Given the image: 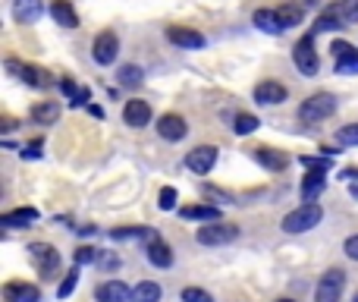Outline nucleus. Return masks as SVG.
<instances>
[{"label":"nucleus","instance_id":"6ab92c4d","mask_svg":"<svg viewBox=\"0 0 358 302\" xmlns=\"http://www.w3.org/2000/svg\"><path fill=\"white\" fill-rule=\"evenodd\" d=\"M38 220V211L35 208H16V211H6L0 217V226H10V230H19V226H29Z\"/></svg>","mask_w":358,"mask_h":302},{"label":"nucleus","instance_id":"bb28decb","mask_svg":"<svg viewBox=\"0 0 358 302\" xmlns=\"http://www.w3.org/2000/svg\"><path fill=\"white\" fill-rule=\"evenodd\" d=\"M258 117L255 113H236V120H232V129H236V136H248V132L258 129Z\"/></svg>","mask_w":358,"mask_h":302},{"label":"nucleus","instance_id":"ea45409f","mask_svg":"<svg viewBox=\"0 0 358 302\" xmlns=\"http://www.w3.org/2000/svg\"><path fill=\"white\" fill-rule=\"evenodd\" d=\"M88 101V88H79V94L75 98H69V107H82Z\"/></svg>","mask_w":358,"mask_h":302},{"label":"nucleus","instance_id":"c85d7f7f","mask_svg":"<svg viewBox=\"0 0 358 302\" xmlns=\"http://www.w3.org/2000/svg\"><path fill=\"white\" fill-rule=\"evenodd\" d=\"M276 13H280V19H283V25H286V29L301 25V16H305V10H301V6H276Z\"/></svg>","mask_w":358,"mask_h":302},{"label":"nucleus","instance_id":"f704fd0d","mask_svg":"<svg viewBox=\"0 0 358 302\" xmlns=\"http://www.w3.org/2000/svg\"><path fill=\"white\" fill-rule=\"evenodd\" d=\"M182 302H214V296L207 293V289L186 287V289H182Z\"/></svg>","mask_w":358,"mask_h":302},{"label":"nucleus","instance_id":"a878e982","mask_svg":"<svg viewBox=\"0 0 358 302\" xmlns=\"http://www.w3.org/2000/svg\"><path fill=\"white\" fill-rule=\"evenodd\" d=\"M179 214L186 220H220V208H211V205H186Z\"/></svg>","mask_w":358,"mask_h":302},{"label":"nucleus","instance_id":"cd10ccee","mask_svg":"<svg viewBox=\"0 0 358 302\" xmlns=\"http://www.w3.org/2000/svg\"><path fill=\"white\" fill-rule=\"evenodd\" d=\"M117 79H119V85H126V88H138L144 82V76H142V69L138 66H123L117 73Z\"/></svg>","mask_w":358,"mask_h":302},{"label":"nucleus","instance_id":"f03ea898","mask_svg":"<svg viewBox=\"0 0 358 302\" xmlns=\"http://www.w3.org/2000/svg\"><path fill=\"white\" fill-rule=\"evenodd\" d=\"M333 113H336V98L327 92L311 94V98L301 101V107H299V117L305 120V123H320V120L333 117Z\"/></svg>","mask_w":358,"mask_h":302},{"label":"nucleus","instance_id":"a19ab883","mask_svg":"<svg viewBox=\"0 0 358 302\" xmlns=\"http://www.w3.org/2000/svg\"><path fill=\"white\" fill-rule=\"evenodd\" d=\"M22 157H41V142H31L29 148H22Z\"/></svg>","mask_w":358,"mask_h":302},{"label":"nucleus","instance_id":"4468645a","mask_svg":"<svg viewBox=\"0 0 358 302\" xmlns=\"http://www.w3.org/2000/svg\"><path fill=\"white\" fill-rule=\"evenodd\" d=\"M3 299L6 302H41V289L31 287V283L13 280V283L3 287Z\"/></svg>","mask_w":358,"mask_h":302},{"label":"nucleus","instance_id":"37998d69","mask_svg":"<svg viewBox=\"0 0 358 302\" xmlns=\"http://www.w3.org/2000/svg\"><path fill=\"white\" fill-rule=\"evenodd\" d=\"M343 180H349V182H358V167H345V170H343Z\"/></svg>","mask_w":358,"mask_h":302},{"label":"nucleus","instance_id":"09e8293b","mask_svg":"<svg viewBox=\"0 0 358 302\" xmlns=\"http://www.w3.org/2000/svg\"><path fill=\"white\" fill-rule=\"evenodd\" d=\"M355 302H358V299H355Z\"/></svg>","mask_w":358,"mask_h":302},{"label":"nucleus","instance_id":"2eb2a0df","mask_svg":"<svg viewBox=\"0 0 358 302\" xmlns=\"http://www.w3.org/2000/svg\"><path fill=\"white\" fill-rule=\"evenodd\" d=\"M286 85H280V82H258V88H255V101L258 104H283V101H286Z\"/></svg>","mask_w":358,"mask_h":302},{"label":"nucleus","instance_id":"7ed1b4c3","mask_svg":"<svg viewBox=\"0 0 358 302\" xmlns=\"http://www.w3.org/2000/svg\"><path fill=\"white\" fill-rule=\"evenodd\" d=\"M236 236H239V226L223 224V220H207V224L198 226V233H195V239H198L201 245H226Z\"/></svg>","mask_w":358,"mask_h":302},{"label":"nucleus","instance_id":"412c9836","mask_svg":"<svg viewBox=\"0 0 358 302\" xmlns=\"http://www.w3.org/2000/svg\"><path fill=\"white\" fill-rule=\"evenodd\" d=\"M251 154H255V161L264 164L267 170H286L289 167V157L283 154V151H276V148H255Z\"/></svg>","mask_w":358,"mask_h":302},{"label":"nucleus","instance_id":"20e7f679","mask_svg":"<svg viewBox=\"0 0 358 302\" xmlns=\"http://www.w3.org/2000/svg\"><path fill=\"white\" fill-rule=\"evenodd\" d=\"M292 63L301 76H318L320 60H318V50H314V35H305L292 48Z\"/></svg>","mask_w":358,"mask_h":302},{"label":"nucleus","instance_id":"b1692460","mask_svg":"<svg viewBox=\"0 0 358 302\" xmlns=\"http://www.w3.org/2000/svg\"><path fill=\"white\" fill-rule=\"evenodd\" d=\"M148 261L154 264V268H170V264H173V252H170L167 243L154 239V243H148Z\"/></svg>","mask_w":358,"mask_h":302},{"label":"nucleus","instance_id":"6e6552de","mask_svg":"<svg viewBox=\"0 0 358 302\" xmlns=\"http://www.w3.org/2000/svg\"><path fill=\"white\" fill-rule=\"evenodd\" d=\"M214 164H217V148H214V145H198V148H192L186 154V167L198 176L211 173Z\"/></svg>","mask_w":358,"mask_h":302},{"label":"nucleus","instance_id":"423d86ee","mask_svg":"<svg viewBox=\"0 0 358 302\" xmlns=\"http://www.w3.org/2000/svg\"><path fill=\"white\" fill-rule=\"evenodd\" d=\"M345 287V274L339 268L327 271L324 277H320L318 289H314V302H339V293H343Z\"/></svg>","mask_w":358,"mask_h":302},{"label":"nucleus","instance_id":"1a4fd4ad","mask_svg":"<svg viewBox=\"0 0 358 302\" xmlns=\"http://www.w3.org/2000/svg\"><path fill=\"white\" fill-rule=\"evenodd\" d=\"M6 69H10V73H16L19 79H22L25 85H31V88H47V85H50V76L44 73L41 66H31V63H19V60H6Z\"/></svg>","mask_w":358,"mask_h":302},{"label":"nucleus","instance_id":"393cba45","mask_svg":"<svg viewBox=\"0 0 358 302\" xmlns=\"http://www.w3.org/2000/svg\"><path fill=\"white\" fill-rule=\"evenodd\" d=\"M129 302H161V283L142 280L135 289H132V299Z\"/></svg>","mask_w":358,"mask_h":302},{"label":"nucleus","instance_id":"c03bdc74","mask_svg":"<svg viewBox=\"0 0 358 302\" xmlns=\"http://www.w3.org/2000/svg\"><path fill=\"white\" fill-rule=\"evenodd\" d=\"M88 110H91V117H98V120H104V110H100V107H94V104H91V107H88Z\"/></svg>","mask_w":358,"mask_h":302},{"label":"nucleus","instance_id":"49530a36","mask_svg":"<svg viewBox=\"0 0 358 302\" xmlns=\"http://www.w3.org/2000/svg\"><path fill=\"white\" fill-rule=\"evenodd\" d=\"M305 3H308V6H311V3H320V0H305Z\"/></svg>","mask_w":358,"mask_h":302},{"label":"nucleus","instance_id":"4be33fe9","mask_svg":"<svg viewBox=\"0 0 358 302\" xmlns=\"http://www.w3.org/2000/svg\"><path fill=\"white\" fill-rule=\"evenodd\" d=\"M324 186H327V173L324 170H311V173L301 180V201H314Z\"/></svg>","mask_w":358,"mask_h":302},{"label":"nucleus","instance_id":"c756f323","mask_svg":"<svg viewBox=\"0 0 358 302\" xmlns=\"http://www.w3.org/2000/svg\"><path fill=\"white\" fill-rule=\"evenodd\" d=\"M336 76H358V50H352L349 57L336 60Z\"/></svg>","mask_w":358,"mask_h":302},{"label":"nucleus","instance_id":"ddd939ff","mask_svg":"<svg viewBox=\"0 0 358 302\" xmlns=\"http://www.w3.org/2000/svg\"><path fill=\"white\" fill-rule=\"evenodd\" d=\"M44 13V0H13V19L19 25H31L38 22Z\"/></svg>","mask_w":358,"mask_h":302},{"label":"nucleus","instance_id":"e433bc0d","mask_svg":"<svg viewBox=\"0 0 358 302\" xmlns=\"http://www.w3.org/2000/svg\"><path fill=\"white\" fill-rule=\"evenodd\" d=\"M336 138L343 145H358V123H352V126H343V129L336 132Z\"/></svg>","mask_w":358,"mask_h":302},{"label":"nucleus","instance_id":"79ce46f5","mask_svg":"<svg viewBox=\"0 0 358 302\" xmlns=\"http://www.w3.org/2000/svg\"><path fill=\"white\" fill-rule=\"evenodd\" d=\"M63 92H66L69 98H75V94H79V85H75V82H69V79H63Z\"/></svg>","mask_w":358,"mask_h":302},{"label":"nucleus","instance_id":"f3484780","mask_svg":"<svg viewBox=\"0 0 358 302\" xmlns=\"http://www.w3.org/2000/svg\"><path fill=\"white\" fill-rule=\"evenodd\" d=\"M50 16H54L57 25H63V29H75V25H79L75 6L69 3V0H50Z\"/></svg>","mask_w":358,"mask_h":302},{"label":"nucleus","instance_id":"9d476101","mask_svg":"<svg viewBox=\"0 0 358 302\" xmlns=\"http://www.w3.org/2000/svg\"><path fill=\"white\" fill-rule=\"evenodd\" d=\"M157 132H161V138H167V142H182V138L188 136V123L179 113H163V117L157 120Z\"/></svg>","mask_w":358,"mask_h":302},{"label":"nucleus","instance_id":"4c0bfd02","mask_svg":"<svg viewBox=\"0 0 358 302\" xmlns=\"http://www.w3.org/2000/svg\"><path fill=\"white\" fill-rule=\"evenodd\" d=\"M352 50H355V48H352L349 41H333V44H330V54L336 57V60H343V57H349Z\"/></svg>","mask_w":358,"mask_h":302},{"label":"nucleus","instance_id":"2f4dec72","mask_svg":"<svg viewBox=\"0 0 358 302\" xmlns=\"http://www.w3.org/2000/svg\"><path fill=\"white\" fill-rule=\"evenodd\" d=\"M176 201H179V195H176V189H173V186H163V189H161V195H157V205H161L163 211H173Z\"/></svg>","mask_w":358,"mask_h":302},{"label":"nucleus","instance_id":"aec40b11","mask_svg":"<svg viewBox=\"0 0 358 302\" xmlns=\"http://www.w3.org/2000/svg\"><path fill=\"white\" fill-rule=\"evenodd\" d=\"M255 25L261 31H267V35H283V31H286V25H283V19H280V13L276 10H258L255 13Z\"/></svg>","mask_w":358,"mask_h":302},{"label":"nucleus","instance_id":"58836bf2","mask_svg":"<svg viewBox=\"0 0 358 302\" xmlns=\"http://www.w3.org/2000/svg\"><path fill=\"white\" fill-rule=\"evenodd\" d=\"M343 249H345V255H349L352 261H358V233H355V236H349V239H345V245H343Z\"/></svg>","mask_w":358,"mask_h":302},{"label":"nucleus","instance_id":"de8ad7c7","mask_svg":"<svg viewBox=\"0 0 358 302\" xmlns=\"http://www.w3.org/2000/svg\"><path fill=\"white\" fill-rule=\"evenodd\" d=\"M280 302H292V299H280Z\"/></svg>","mask_w":358,"mask_h":302},{"label":"nucleus","instance_id":"9b49d317","mask_svg":"<svg viewBox=\"0 0 358 302\" xmlns=\"http://www.w3.org/2000/svg\"><path fill=\"white\" fill-rule=\"evenodd\" d=\"M123 120H126V126H132V129H142V126L151 123V104H148V101H142V98L126 101Z\"/></svg>","mask_w":358,"mask_h":302},{"label":"nucleus","instance_id":"7c9ffc66","mask_svg":"<svg viewBox=\"0 0 358 302\" xmlns=\"http://www.w3.org/2000/svg\"><path fill=\"white\" fill-rule=\"evenodd\" d=\"M75 287H79V264H73V271L63 277V283H60V289H57V296H60V299H66V296L73 293Z\"/></svg>","mask_w":358,"mask_h":302},{"label":"nucleus","instance_id":"5701e85b","mask_svg":"<svg viewBox=\"0 0 358 302\" xmlns=\"http://www.w3.org/2000/svg\"><path fill=\"white\" fill-rule=\"evenodd\" d=\"M31 120L41 126H50L60 120V104H54V101H41V104L31 107Z\"/></svg>","mask_w":358,"mask_h":302},{"label":"nucleus","instance_id":"a211bd4d","mask_svg":"<svg viewBox=\"0 0 358 302\" xmlns=\"http://www.w3.org/2000/svg\"><path fill=\"white\" fill-rule=\"evenodd\" d=\"M110 239H117V243H135V239H144V243H154L157 233L151 230V226H117V230H110Z\"/></svg>","mask_w":358,"mask_h":302},{"label":"nucleus","instance_id":"dca6fc26","mask_svg":"<svg viewBox=\"0 0 358 302\" xmlns=\"http://www.w3.org/2000/svg\"><path fill=\"white\" fill-rule=\"evenodd\" d=\"M132 299V289L123 280H107L98 287V302H126Z\"/></svg>","mask_w":358,"mask_h":302},{"label":"nucleus","instance_id":"a18cd8bd","mask_svg":"<svg viewBox=\"0 0 358 302\" xmlns=\"http://www.w3.org/2000/svg\"><path fill=\"white\" fill-rule=\"evenodd\" d=\"M352 195H355V199H358V186H352Z\"/></svg>","mask_w":358,"mask_h":302},{"label":"nucleus","instance_id":"c9c22d12","mask_svg":"<svg viewBox=\"0 0 358 302\" xmlns=\"http://www.w3.org/2000/svg\"><path fill=\"white\" fill-rule=\"evenodd\" d=\"M73 261L79 264H91V261H98V249H91V245H79V249H75V255H73Z\"/></svg>","mask_w":358,"mask_h":302},{"label":"nucleus","instance_id":"72a5a7b5","mask_svg":"<svg viewBox=\"0 0 358 302\" xmlns=\"http://www.w3.org/2000/svg\"><path fill=\"white\" fill-rule=\"evenodd\" d=\"M330 164H333V154H320V157H301V167H308V170H330Z\"/></svg>","mask_w":358,"mask_h":302},{"label":"nucleus","instance_id":"f8f14e48","mask_svg":"<svg viewBox=\"0 0 358 302\" xmlns=\"http://www.w3.org/2000/svg\"><path fill=\"white\" fill-rule=\"evenodd\" d=\"M167 38L173 44H179V48H186V50H198V48H204V35L201 31H195V29H186V25H170L167 29Z\"/></svg>","mask_w":358,"mask_h":302},{"label":"nucleus","instance_id":"0eeeda50","mask_svg":"<svg viewBox=\"0 0 358 302\" xmlns=\"http://www.w3.org/2000/svg\"><path fill=\"white\" fill-rule=\"evenodd\" d=\"M117 54H119V38L113 35V31H100L91 44L94 63H98V66H110V63L117 60Z\"/></svg>","mask_w":358,"mask_h":302},{"label":"nucleus","instance_id":"f257e3e1","mask_svg":"<svg viewBox=\"0 0 358 302\" xmlns=\"http://www.w3.org/2000/svg\"><path fill=\"white\" fill-rule=\"evenodd\" d=\"M320 217H324V208L314 205V201H301L295 211H289L286 217H283V230L286 233H308L320 224Z\"/></svg>","mask_w":358,"mask_h":302},{"label":"nucleus","instance_id":"473e14b6","mask_svg":"<svg viewBox=\"0 0 358 302\" xmlns=\"http://www.w3.org/2000/svg\"><path fill=\"white\" fill-rule=\"evenodd\" d=\"M336 10L345 22H358V0H339Z\"/></svg>","mask_w":358,"mask_h":302},{"label":"nucleus","instance_id":"39448f33","mask_svg":"<svg viewBox=\"0 0 358 302\" xmlns=\"http://www.w3.org/2000/svg\"><path fill=\"white\" fill-rule=\"evenodd\" d=\"M29 258H31V264L38 268V274L41 277H50L57 268H60V252H57L54 245H47V243H31L29 245Z\"/></svg>","mask_w":358,"mask_h":302}]
</instances>
